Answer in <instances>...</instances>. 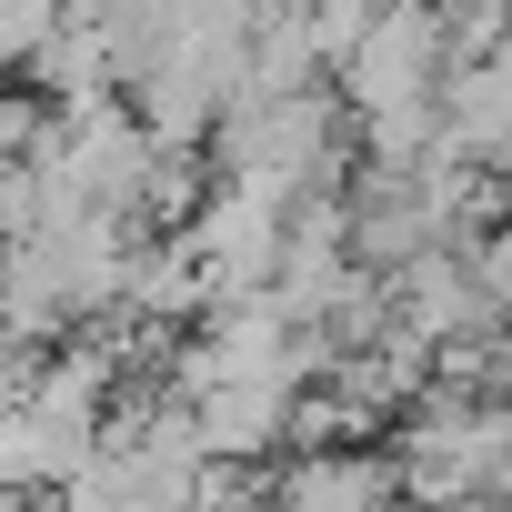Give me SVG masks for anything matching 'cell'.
Returning a JSON list of instances; mask_svg holds the SVG:
<instances>
[{
	"label": "cell",
	"instance_id": "obj_1",
	"mask_svg": "<svg viewBox=\"0 0 512 512\" xmlns=\"http://www.w3.org/2000/svg\"><path fill=\"white\" fill-rule=\"evenodd\" d=\"M41 41H51L41 11H31V21H0V61H21V51H41Z\"/></svg>",
	"mask_w": 512,
	"mask_h": 512
}]
</instances>
